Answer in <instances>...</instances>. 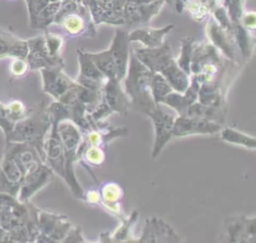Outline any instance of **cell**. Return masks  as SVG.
Returning <instances> with one entry per match:
<instances>
[{
    "instance_id": "277c9868",
    "label": "cell",
    "mask_w": 256,
    "mask_h": 243,
    "mask_svg": "<svg viewBox=\"0 0 256 243\" xmlns=\"http://www.w3.org/2000/svg\"><path fill=\"white\" fill-rule=\"evenodd\" d=\"M58 133L62 140L64 150V169H65V182L69 186L73 195L82 199L83 190L78 183L73 165L77 161V152L82 140L80 129L70 119H63L58 122Z\"/></svg>"
},
{
    "instance_id": "cb8c5ba5",
    "label": "cell",
    "mask_w": 256,
    "mask_h": 243,
    "mask_svg": "<svg viewBox=\"0 0 256 243\" xmlns=\"http://www.w3.org/2000/svg\"><path fill=\"white\" fill-rule=\"evenodd\" d=\"M182 116L206 119L221 124L225 121V109L208 106L195 101L186 109Z\"/></svg>"
},
{
    "instance_id": "2e32d148",
    "label": "cell",
    "mask_w": 256,
    "mask_h": 243,
    "mask_svg": "<svg viewBox=\"0 0 256 243\" xmlns=\"http://www.w3.org/2000/svg\"><path fill=\"white\" fill-rule=\"evenodd\" d=\"M256 220L245 216L229 217L225 220L224 227L226 241L228 242H255Z\"/></svg>"
},
{
    "instance_id": "4316f807",
    "label": "cell",
    "mask_w": 256,
    "mask_h": 243,
    "mask_svg": "<svg viewBox=\"0 0 256 243\" xmlns=\"http://www.w3.org/2000/svg\"><path fill=\"white\" fill-rule=\"evenodd\" d=\"M220 137L222 140L235 144L244 146L248 149L254 150L256 147V140L254 137L246 135L238 130H235L230 127H222L220 130Z\"/></svg>"
},
{
    "instance_id": "8fae6325",
    "label": "cell",
    "mask_w": 256,
    "mask_h": 243,
    "mask_svg": "<svg viewBox=\"0 0 256 243\" xmlns=\"http://www.w3.org/2000/svg\"><path fill=\"white\" fill-rule=\"evenodd\" d=\"M62 66L39 69L43 79V91L60 101L78 83L70 79L62 70Z\"/></svg>"
},
{
    "instance_id": "484cf974",
    "label": "cell",
    "mask_w": 256,
    "mask_h": 243,
    "mask_svg": "<svg viewBox=\"0 0 256 243\" xmlns=\"http://www.w3.org/2000/svg\"><path fill=\"white\" fill-rule=\"evenodd\" d=\"M87 55L94 62L96 67L105 75L107 79H117L115 64L109 49L98 53L87 52Z\"/></svg>"
},
{
    "instance_id": "8d00e7d4",
    "label": "cell",
    "mask_w": 256,
    "mask_h": 243,
    "mask_svg": "<svg viewBox=\"0 0 256 243\" xmlns=\"http://www.w3.org/2000/svg\"><path fill=\"white\" fill-rule=\"evenodd\" d=\"M28 70V64L26 62V59H21V58H14L13 62L11 63L10 66V71L11 74L14 76H22L26 73Z\"/></svg>"
},
{
    "instance_id": "d6986e66",
    "label": "cell",
    "mask_w": 256,
    "mask_h": 243,
    "mask_svg": "<svg viewBox=\"0 0 256 243\" xmlns=\"http://www.w3.org/2000/svg\"><path fill=\"white\" fill-rule=\"evenodd\" d=\"M102 98L110 106L113 112L126 116L130 106V100L120 86L117 79H108L102 89Z\"/></svg>"
},
{
    "instance_id": "7402d4cb",
    "label": "cell",
    "mask_w": 256,
    "mask_h": 243,
    "mask_svg": "<svg viewBox=\"0 0 256 243\" xmlns=\"http://www.w3.org/2000/svg\"><path fill=\"white\" fill-rule=\"evenodd\" d=\"M197 91H198V86L195 83L190 81V84L184 93H180L173 90L168 95H166L161 100L160 103H164L168 105L169 107L173 108L177 112L178 116H182L185 113L186 109L192 103L197 101L198 99Z\"/></svg>"
},
{
    "instance_id": "d4e9b609",
    "label": "cell",
    "mask_w": 256,
    "mask_h": 243,
    "mask_svg": "<svg viewBox=\"0 0 256 243\" xmlns=\"http://www.w3.org/2000/svg\"><path fill=\"white\" fill-rule=\"evenodd\" d=\"M105 149L95 146L84 144L81 140V143L77 152V161L80 159L87 165L100 166L105 161Z\"/></svg>"
},
{
    "instance_id": "7a4b0ae2",
    "label": "cell",
    "mask_w": 256,
    "mask_h": 243,
    "mask_svg": "<svg viewBox=\"0 0 256 243\" xmlns=\"http://www.w3.org/2000/svg\"><path fill=\"white\" fill-rule=\"evenodd\" d=\"M129 59L124 91L130 99V106L144 114L146 110L156 105L150 90L153 72L138 60L132 49Z\"/></svg>"
},
{
    "instance_id": "1f68e13d",
    "label": "cell",
    "mask_w": 256,
    "mask_h": 243,
    "mask_svg": "<svg viewBox=\"0 0 256 243\" xmlns=\"http://www.w3.org/2000/svg\"><path fill=\"white\" fill-rule=\"evenodd\" d=\"M194 38L187 36L181 39V52L180 57L176 61L178 66L187 74L190 75V62L193 51Z\"/></svg>"
},
{
    "instance_id": "e0dca14e",
    "label": "cell",
    "mask_w": 256,
    "mask_h": 243,
    "mask_svg": "<svg viewBox=\"0 0 256 243\" xmlns=\"http://www.w3.org/2000/svg\"><path fill=\"white\" fill-rule=\"evenodd\" d=\"M180 237L174 229L158 217L148 218L141 237L135 242H179Z\"/></svg>"
},
{
    "instance_id": "5b68a950",
    "label": "cell",
    "mask_w": 256,
    "mask_h": 243,
    "mask_svg": "<svg viewBox=\"0 0 256 243\" xmlns=\"http://www.w3.org/2000/svg\"><path fill=\"white\" fill-rule=\"evenodd\" d=\"M53 22L60 25L70 36H94L96 34L89 10L80 0L61 1Z\"/></svg>"
},
{
    "instance_id": "603a6c76",
    "label": "cell",
    "mask_w": 256,
    "mask_h": 243,
    "mask_svg": "<svg viewBox=\"0 0 256 243\" xmlns=\"http://www.w3.org/2000/svg\"><path fill=\"white\" fill-rule=\"evenodd\" d=\"M207 35L215 47L219 48L230 60H234L235 53L233 49V35L224 30L214 18L209 20Z\"/></svg>"
},
{
    "instance_id": "836d02e7",
    "label": "cell",
    "mask_w": 256,
    "mask_h": 243,
    "mask_svg": "<svg viewBox=\"0 0 256 243\" xmlns=\"http://www.w3.org/2000/svg\"><path fill=\"white\" fill-rule=\"evenodd\" d=\"M45 38V44L48 49V52L51 56L53 57H61L60 56V50L63 44L62 37L53 34V33H48L46 32L44 35Z\"/></svg>"
},
{
    "instance_id": "9c48e42d",
    "label": "cell",
    "mask_w": 256,
    "mask_h": 243,
    "mask_svg": "<svg viewBox=\"0 0 256 243\" xmlns=\"http://www.w3.org/2000/svg\"><path fill=\"white\" fill-rule=\"evenodd\" d=\"M145 115L149 116L152 119L155 128V140L151 157L156 158L160 154L165 144L172 137V129L176 117L164 113L160 109L159 104L148 109L145 112Z\"/></svg>"
},
{
    "instance_id": "e575fe53",
    "label": "cell",
    "mask_w": 256,
    "mask_h": 243,
    "mask_svg": "<svg viewBox=\"0 0 256 243\" xmlns=\"http://www.w3.org/2000/svg\"><path fill=\"white\" fill-rule=\"evenodd\" d=\"M228 9L230 20L233 24L240 23L243 15V0H224Z\"/></svg>"
},
{
    "instance_id": "9a60e30c",
    "label": "cell",
    "mask_w": 256,
    "mask_h": 243,
    "mask_svg": "<svg viewBox=\"0 0 256 243\" xmlns=\"http://www.w3.org/2000/svg\"><path fill=\"white\" fill-rule=\"evenodd\" d=\"M77 53L80 65V72L76 82L87 89L102 92V89L108 79L96 67L94 62L87 55V52L82 49H78Z\"/></svg>"
},
{
    "instance_id": "30bf717a",
    "label": "cell",
    "mask_w": 256,
    "mask_h": 243,
    "mask_svg": "<svg viewBox=\"0 0 256 243\" xmlns=\"http://www.w3.org/2000/svg\"><path fill=\"white\" fill-rule=\"evenodd\" d=\"M165 0H126L123 10L124 24L146 23L157 14Z\"/></svg>"
},
{
    "instance_id": "ba28073f",
    "label": "cell",
    "mask_w": 256,
    "mask_h": 243,
    "mask_svg": "<svg viewBox=\"0 0 256 243\" xmlns=\"http://www.w3.org/2000/svg\"><path fill=\"white\" fill-rule=\"evenodd\" d=\"M54 176L53 170L45 163L40 162L30 168L23 177L17 199L20 202H27L41 188L47 185Z\"/></svg>"
},
{
    "instance_id": "83f0119b",
    "label": "cell",
    "mask_w": 256,
    "mask_h": 243,
    "mask_svg": "<svg viewBox=\"0 0 256 243\" xmlns=\"http://www.w3.org/2000/svg\"><path fill=\"white\" fill-rule=\"evenodd\" d=\"M138 212L133 211L129 218H125L122 220L121 226L114 232L113 235L110 233L101 234V241L102 242H122V241H129V232L131 230L132 225L137 220Z\"/></svg>"
},
{
    "instance_id": "f35d334b",
    "label": "cell",
    "mask_w": 256,
    "mask_h": 243,
    "mask_svg": "<svg viewBox=\"0 0 256 243\" xmlns=\"http://www.w3.org/2000/svg\"><path fill=\"white\" fill-rule=\"evenodd\" d=\"M63 242H84L83 237L81 236V229L77 226L75 229L72 227L66 237L64 238Z\"/></svg>"
},
{
    "instance_id": "ac0fdd59",
    "label": "cell",
    "mask_w": 256,
    "mask_h": 243,
    "mask_svg": "<svg viewBox=\"0 0 256 243\" xmlns=\"http://www.w3.org/2000/svg\"><path fill=\"white\" fill-rule=\"evenodd\" d=\"M109 50L115 64L116 77L121 81L126 76L130 55V42L128 41V33L125 30H116Z\"/></svg>"
},
{
    "instance_id": "d6a6232c",
    "label": "cell",
    "mask_w": 256,
    "mask_h": 243,
    "mask_svg": "<svg viewBox=\"0 0 256 243\" xmlns=\"http://www.w3.org/2000/svg\"><path fill=\"white\" fill-rule=\"evenodd\" d=\"M16 122L17 121L14 119L13 115L11 114L7 104L4 105L0 103V128L3 131L5 137L11 133Z\"/></svg>"
},
{
    "instance_id": "d590c367",
    "label": "cell",
    "mask_w": 256,
    "mask_h": 243,
    "mask_svg": "<svg viewBox=\"0 0 256 243\" xmlns=\"http://www.w3.org/2000/svg\"><path fill=\"white\" fill-rule=\"evenodd\" d=\"M18 37L0 29V58L9 57L10 50Z\"/></svg>"
},
{
    "instance_id": "8992f818",
    "label": "cell",
    "mask_w": 256,
    "mask_h": 243,
    "mask_svg": "<svg viewBox=\"0 0 256 243\" xmlns=\"http://www.w3.org/2000/svg\"><path fill=\"white\" fill-rule=\"evenodd\" d=\"M28 218L29 201L20 202L15 196L0 193V223L6 232L21 227L26 228Z\"/></svg>"
},
{
    "instance_id": "74e56055",
    "label": "cell",
    "mask_w": 256,
    "mask_h": 243,
    "mask_svg": "<svg viewBox=\"0 0 256 243\" xmlns=\"http://www.w3.org/2000/svg\"><path fill=\"white\" fill-rule=\"evenodd\" d=\"M240 22H242V26L246 30L253 31L255 29V13L254 12H248L245 15H242Z\"/></svg>"
},
{
    "instance_id": "ab89813d",
    "label": "cell",
    "mask_w": 256,
    "mask_h": 243,
    "mask_svg": "<svg viewBox=\"0 0 256 243\" xmlns=\"http://www.w3.org/2000/svg\"><path fill=\"white\" fill-rule=\"evenodd\" d=\"M82 199L91 205H98L100 202L99 190L94 189V190H89L86 193H83Z\"/></svg>"
},
{
    "instance_id": "52a82bcc",
    "label": "cell",
    "mask_w": 256,
    "mask_h": 243,
    "mask_svg": "<svg viewBox=\"0 0 256 243\" xmlns=\"http://www.w3.org/2000/svg\"><path fill=\"white\" fill-rule=\"evenodd\" d=\"M72 227L66 216L39 210L35 242H63Z\"/></svg>"
},
{
    "instance_id": "7c38bea8",
    "label": "cell",
    "mask_w": 256,
    "mask_h": 243,
    "mask_svg": "<svg viewBox=\"0 0 256 243\" xmlns=\"http://www.w3.org/2000/svg\"><path fill=\"white\" fill-rule=\"evenodd\" d=\"M27 44L29 51L26 57V62L30 69L53 68L57 66L63 67L62 57H53L49 54L45 44L44 35L27 40Z\"/></svg>"
},
{
    "instance_id": "4dcf8cb0",
    "label": "cell",
    "mask_w": 256,
    "mask_h": 243,
    "mask_svg": "<svg viewBox=\"0 0 256 243\" xmlns=\"http://www.w3.org/2000/svg\"><path fill=\"white\" fill-rule=\"evenodd\" d=\"M232 35L234 41L238 44L239 49L244 58H248L251 56V45L249 40V35L247 30L241 25V23L233 24Z\"/></svg>"
},
{
    "instance_id": "f546056e",
    "label": "cell",
    "mask_w": 256,
    "mask_h": 243,
    "mask_svg": "<svg viewBox=\"0 0 256 243\" xmlns=\"http://www.w3.org/2000/svg\"><path fill=\"white\" fill-rule=\"evenodd\" d=\"M150 90L153 100L156 104H159L166 95L173 91V88L161 74L153 73L150 82Z\"/></svg>"
},
{
    "instance_id": "4fadbf2b",
    "label": "cell",
    "mask_w": 256,
    "mask_h": 243,
    "mask_svg": "<svg viewBox=\"0 0 256 243\" xmlns=\"http://www.w3.org/2000/svg\"><path fill=\"white\" fill-rule=\"evenodd\" d=\"M23 177L24 172L20 165L9 153L4 151V156L0 163V193H7L17 197Z\"/></svg>"
},
{
    "instance_id": "f1b7e54d",
    "label": "cell",
    "mask_w": 256,
    "mask_h": 243,
    "mask_svg": "<svg viewBox=\"0 0 256 243\" xmlns=\"http://www.w3.org/2000/svg\"><path fill=\"white\" fill-rule=\"evenodd\" d=\"M61 6V1L51 2L46 5L35 17L32 23H30L31 27L34 29H46L53 21L54 18Z\"/></svg>"
},
{
    "instance_id": "44dd1931",
    "label": "cell",
    "mask_w": 256,
    "mask_h": 243,
    "mask_svg": "<svg viewBox=\"0 0 256 243\" xmlns=\"http://www.w3.org/2000/svg\"><path fill=\"white\" fill-rule=\"evenodd\" d=\"M174 26L172 24L166 25L163 28H139L133 30L131 33L128 34V41H139L141 42L146 48H155L159 47L163 44L164 36L173 29Z\"/></svg>"
},
{
    "instance_id": "ffe728a7",
    "label": "cell",
    "mask_w": 256,
    "mask_h": 243,
    "mask_svg": "<svg viewBox=\"0 0 256 243\" xmlns=\"http://www.w3.org/2000/svg\"><path fill=\"white\" fill-rule=\"evenodd\" d=\"M100 194V202L99 204L113 213L114 215L121 218V220L125 219L124 213L121 209L120 201L124 196V190L122 187L115 182H107L103 184L99 189Z\"/></svg>"
},
{
    "instance_id": "3957f363",
    "label": "cell",
    "mask_w": 256,
    "mask_h": 243,
    "mask_svg": "<svg viewBox=\"0 0 256 243\" xmlns=\"http://www.w3.org/2000/svg\"><path fill=\"white\" fill-rule=\"evenodd\" d=\"M51 127V119L46 109L30 111L23 119L16 122L6 142H24L32 145L45 162L43 142Z\"/></svg>"
},
{
    "instance_id": "b9f144b4",
    "label": "cell",
    "mask_w": 256,
    "mask_h": 243,
    "mask_svg": "<svg viewBox=\"0 0 256 243\" xmlns=\"http://www.w3.org/2000/svg\"><path fill=\"white\" fill-rule=\"evenodd\" d=\"M165 1H166V0H165Z\"/></svg>"
},
{
    "instance_id": "5bb4252c",
    "label": "cell",
    "mask_w": 256,
    "mask_h": 243,
    "mask_svg": "<svg viewBox=\"0 0 256 243\" xmlns=\"http://www.w3.org/2000/svg\"><path fill=\"white\" fill-rule=\"evenodd\" d=\"M222 125L201 118L178 116L174 120L172 136L182 137L193 134H215L219 133Z\"/></svg>"
},
{
    "instance_id": "60d3db41",
    "label": "cell",
    "mask_w": 256,
    "mask_h": 243,
    "mask_svg": "<svg viewBox=\"0 0 256 243\" xmlns=\"http://www.w3.org/2000/svg\"><path fill=\"white\" fill-rule=\"evenodd\" d=\"M0 242H7V232L4 230L0 223Z\"/></svg>"
},
{
    "instance_id": "6da1fadb",
    "label": "cell",
    "mask_w": 256,
    "mask_h": 243,
    "mask_svg": "<svg viewBox=\"0 0 256 243\" xmlns=\"http://www.w3.org/2000/svg\"><path fill=\"white\" fill-rule=\"evenodd\" d=\"M138 60L151 72L161 74L171 85L173 90L184 93L190 84L187 75L173 58L170 46L163 42L159 47L141 48L133 51Z\"/></svg>"
}]
</instances>
